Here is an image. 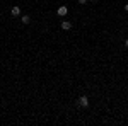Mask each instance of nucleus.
I'll use <instances>...</instances> for the list:
<instances>
[{"label": "nucleus", "instance_id": "nucleus-1", "mask_svg": "<svg viewBox=\"0 0 128 126\" xmlns=\"http://www.w3.org/2000/svg\"><path fill=\"white\" fill-rule=\"evenodd\" d=\"M56 14H58L60 17H65V15L68 14V9H67L65 5H60V7H58V10H56Z\"/></svg>", "mask_w": 128, "mask_h": 126}, {"label": "nucleus", "instance_id": "nucleus-2", "mask_svg": "<svg viewBox=\"0 0 128 126\" xmlns=\"http://www.w3.org/2000/svg\"><path fill=\"white\" fill-rule=\"evenodd\" d=\"M79 106H80V107H87V106H89V99H87V96L79 97Z\"/></svg>", "mask_w": 128, "mask_h": 126}, {"label": "nucleus", "instance_id": "nucleus-3", "mask_svg": "<svg viewBox=\"0 0 128 126\" xmlns=\"http://www.w3.org/2000/svg\"><path fill=\"white\" fill-rule=\"evenodd\" d=\"M10 14H12L14 17L20 15V7H19V5H14V7H12V10H10Z\"/></svg>", "mask_w": 128, "mask_h": 126}, {"label": "nucleus", "instance_id": "nucleus-4", "mask_svg": "<svg viewBox=\"0 0 128 126\" xmlns=\"http://www.w3.org/2000/svg\"><path fill=\"white\" fill-rule=\"evenodd\" d=\"M62 29H63V31H70V29H72V22L63 20V22H62Z\"/></svg>", "mask_w": 128, "mask_h": 126}, {"label": "nucleus", "instance_id": "nucleus-5", "mask_svg": "<svg viewBox=\"0 0 128 126\" xmlns=\"http://www.w3.org/2000/svg\"><path fill=\"white\" fill-rule=\"evenodd\" d=\"M20 20H22L24 24H29V22H31V17H29V15H22V17H20Z\"/></svg>", "mask_w": 128, "mask_h": 126}, {"label": "nucleus", "instance_id": "nucleus-6", "mask_svg": "<svg viewBox=\"0 0 128 126\" xmlns=\"http://www.w3.org/2000/svg\"><path fill=\"white\" fill-rule=\"evenodd\" d=\"M86 2H87V0H79V3H82V5H84Z\"/></svg>", "mask_w": 128, "mask_h": 126}, {"label": "nucleus", "instance_id": "nucleus-7", "mask_svg": "<svg viewBox=\"0 0 128 126\" xmlns=\"http://www.w3.org/2000/svg\"><path fill=\"white\" fill-rule=\"evenodd\" d=\"M125 46H126V48H128V38L125 39Z\"/></svg>", "mask_w": 128, "mask_h": 126}, {"label": "nucleus", "instance_id": "nucleus-8", "mask_svg": "<svg viewBox=\"0 0 128 126\" xmlns=\"http://www.w3.org/2000/svg\"><path fill=\"white\" fill-rule=\"evenodd\" d=\"M125 10H126V12H128V3H126V5H125Z\"/></svg>", "mask_w": 128, "mask_h": 126}, {"label": "nucleus", "instance_id": "nucleus-9", "mask_svg": "<svg viewBox=\"0 0 128 126\" xmlns=\"http://www.w3.org/2000/svg\"><path fill=\"white\" fill-rule=\"evenodd\" d=\"M92 2H96V0H92Z\"/></svg>", "mask_w": 128, "mask_h": 126}]
</instances>
